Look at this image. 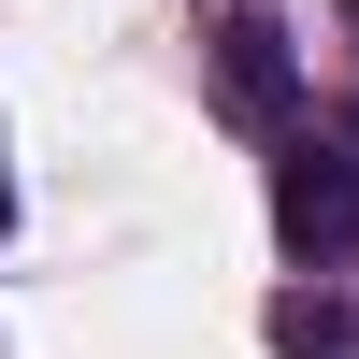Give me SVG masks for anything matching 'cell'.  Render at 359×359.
Here are the masks:
<instances>
[{
  "label": "cell",
  "mask_w": 359,
  "mask_h": 359,
  "mask_svg": "<svg viewBox=\"0 0 359 359\" xmlns=\"http://www.w3.org/2000/svg\"><path fill=\"white\" fill-rule=\"evenodd\" d=\"M0 216H15V187H0Z\"/></svg>",
  "instance_id": "cell-4"
},
{
  "label": "cell",
  "mask_w": 359,
  "mask_h": 359,
  "mask_svg": "<svg viewBox=\"0 0 359 359\" xmlns=\"http://www.w3.org/2000/svg\"><path fill=\"white\" fill-rule=\"evenodd\" d=\"M273 345L287 359H359V316L345 302H273Z\"/></svg>",
  "instance_id": "cell-3"
},
{
  "label": "cell",
  "mask_w": 359,
  "mask_h": 359,
  "mask_svg": "<svg viewBox=\"0 0 359 359\" xmlns=\"http://www.w3.org/2000/svg\"><path fill=\"white\" fill-rule=\"evenodd\" d=\"M216 101L245 115V130H287V29L273 15H230L216 29Z\"/></svg>",
  "instance_id": "cell-2"
},
{
  "label": "cell",
  "mask_w": 359,
  "mask_h": 359,
  "mask_svg": "<svg viewBox=\"0 0 359 359\" xmlns=\"http://www.w3.org/2000/svg\"><path fill=\"white\" fill-rule=\"evenodd\" d=\"M273 230H287V259H345L359 245V158L345 144H287L273 158Z\"/></svg>",
  "instance_id": "cell-1"
}]
</instances>
